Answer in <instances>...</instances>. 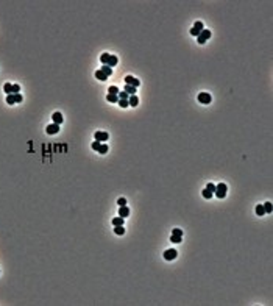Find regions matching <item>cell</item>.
I'll use <instances>...</instances> for the list:
<instances>
[{"mask_svg": "<svg viewBox=\"0 0 273 306\" xmlns=\"http://www.w3.org/2000/svg\"><path fill=\"white\" fill-rule=\"evenodd\" d=\"M226 191H228V188H226V184H225V183H220V184H217V186H215V191H214V194H215V197H219V198H223L225 195H226Z\"/></svg>", "mask_w": 273, "mask_h": 306, "instance_id": "cell-1", "label": "cell"}, {"mask_svg": "<svg viewBox=\"0 0 273 306\" xmlns=\"http://www.w3.org/2000/svg\"><path fill=\"white\" fill-rule=\"evenodd\" d=\"M24 98H22L21 94H9L8 97H6V103L8 105H14V103H21Z\"/></svg>", "mask_w": 273, "mask_h": 306, "instance_id": "cell-2", "label": "cell"}, {"mask_svg": "<svg viewBox=\"0 0 273 306\" xmlns=\"http://www.w3.org/2000/svg\"><path fill=\"white\" fill-rule=\"evenodd\" d=\"M209 38H211V31H209V30H203V31L197 36V42L198 44H205Z\"/></svg>", "mask_w": 273, "mask_h": 306, "instance_id": "cell-3", "label": "cell"}, {"mask_svg": "<svg viewBox=\"0 0 273 306\" xmlns=\"http://www.w3.org/2000/svg\"><path fill=\"white\" fill-rule=\"evenodd\" d=\"M211 100H212V97L208 94V92H200V94H198V102L203 103V105H208V103H211Z\"/></svg>", "mask_w": 273, "mask_h": 306, "instance_id": "cell-4", "label": "cell"}, {"mask_svg": "<svg viewBox=\"0 0 273 306\" xmlns=\"http://www.w3.org/2000/svg\"><path fill=\"white\" fill-rule=\"evenodd\" d=\"M203 30H205V28H203V22H200V21H198V22H195L194 28L191 30V35H192V36H198L200 33L203 31Z\"/></svg>", "mask_w": 273, "mask_h": 306, "instance_id": "cell-5", "label": "cell"}, {"mask_svg": "<svg viewBox=\"0 0 273 306\" xmlns=\"http://www.w3.org/2000/svg\"><path fill=\"white\" fill-rule=\"evenodd\" d=\"M125 83H126V84H130V86H134V88H137V86L141 84V81H139L137 78H134V76H131V75H126L125 76Z\"/></svg>", "mask_w": 273, "mask_h": 306, "instance_id": "cell-6", "label": "cell"}, {"mask_svg": "<svg viewBox=\"0 0 273 306\" xmlns=\"http://www.w3.org/2000/svg\"><path fill=\"white\" fill-rule=\"evenodd\" d=\"M108 138H109V134H108V133H105V131H97V133H95V141H98V142L108 141Z\"/></svg>", "mask_w": 273, "mask_h": 306, "instance_id": "cell-7", "label": "cell"}, {"mask_svg": "<svg viewBox=\"0 0 273 306\" xmlns=\"http://www.w3.org/2000/svg\"><path fill=\"white\" fill-rule=\"evenodd\" d=\"M176 256H178V251L173 250V248H170V250H165V253H164V258L167 259V261H172V259H175Z\"/></svg>", "mask_w": 273, "mask_h": 306, "instance_id": "cell-8", "label": "cell"}, {"mask_svg": "<svg viewBox=\"0 0 273 306\" xmlns=\"http://www.w3.org/2000/svg\"><path fill=\"white\" fill-rule=\"evenodd\" d=\"M45 131L48 133V134H56V133L59 131V125H56V124H50L47 128H45Z\"/></svg>", "mask_w": 273, "mask_h": 306, "instance_id": "cell-9", "label": "cell"}, {"mask_svg": "<svg viewBox=\"0 0 273 306\" xmlns=\"http://www.w3.org/2000/svg\"><path fill=\"white\" fill-rule=\"evenodd\" d=\"M52 119H53V124H56V125H61L62 120H64V117H62L61 112H55V114L52 116Z\"/></svg>", "mask_w": 273, "mask_h": 306, "instance_id": "cell-10", "label": "cell"}, {"mask_svg": "<svg viewBox=\"0 0 273 306\" xmlns=\"http://www.w3.org/2000/svg\"><path fill=\"white\" fill-rule=\"evenodd\" d=\"M119 63V59H117V56H114V55H109L108 56V61H106V64L105 66H109V67H114L116 64Z\"/></svg>", "mask_w": 273, "mask_h": 306, "instance_id": "cell-11", "label": "cell"}, {"mask_svg": "<svg viewBox=\"0 0 273 306\" xmlns=\"http://www.w3.org/2000/svg\"><path fill=\"white\" fill-rule=\"evenodd\" d=\"M119 216H120V217H128L130 216V209H128V206H120V209H119Z\"/></svg>", "mask_w": 273, "mask_h": 306, "instance_id": "cell-12", "label": "cell"}, {"mask_svg": "<svg viewBox=\"0 0 273 306\" xmlns=\"http://www.w3.org/2000/svg\"><path fill=\"white\" fill-rule=\"evenodd\" d=\"M124 91H125L128 95H136V91H137V88H134V86H130V84H125V89H124Z\"/></svg>", "mask_w": 273, "mask_h": 306, "instance_id": "cell-13", "label": "cell"}, {"mask_svg": "<svg viewBox=\"0 0 273 306\" xmlns=\"http://www.w3.org/2000/svg\"><path fill=\"white\" fill-rule=\"evenodd\" d=\"M100 71H102L106 76H111V75H112V67H109V66H102V67H100Z\"/></svg>", "mask_w": 273, "mask_h": 306, "instance_id": "cell-14", "label": "cell"}, {"mask_svg": "<svg viewBox=\"0 0 273 306\" xmlns=\"http://www.w3.org/2000/svg\"><path fill=\"white\" fill-rule=\"evenodd\" d=\"M128 103H130V106H137V105H139V98H137V95H130Z\"/></svg>", "mask_w": 273, "mask_h": 306, "instance_id": "cell-15", "label": "cell"}, {"mask_svg": "<svg viewBox=\"0 0 273 306\" xmlns=\"http://www.w3.org/2000/svg\"><path fill=\"white\" fill-rule=\"evenodd\" d=\"M112 225H114V227L124 225V217H120V216H119V217H114V219H112Z\"/></svg>", "mask_w": 273, "mask_h": 306, "instance_id": "cell-16", "label": "cell"}, {"mask_svg": "<svg viewBox=\"0 0 273 306\" xmlns=\"http://www.w3.org/2000/svg\"><path fill=\"white\" fill-rule=\"evenodd\" d=\"M95 78H97V80H100V81H105V80H108V76H106L105 74H103L102 71H97V72H95Z\"/></svg>", "mask_w": 273, "mask_h": 306, "instance_id": "cell-17", "label": "cell"}, {"mask_svg": "<svg viewBox=\"0 0 273 306\" xmlns=\"http://www.w3.org/2000/svg\"><path fill=\"white\" fill-rule=\"evenodd\" d=\"M108 150H109V148H108V145H106V144H103V142H102V144H100V148H98L97 152L100 153V155H105V153H108Z\"/></svg>", "mask_w": 273, "mask_h": 306, "instance_id": "cell-18", "label": "cell"}, {"mask_svg": "<svg viewBox=\"0 0 273 306\" xmlns=\"http://www.w3.org/2000/svg\"><path fill=\"white\" fill-rule=\"evenodd\" d=\"M114 233H116V234H119V236L125 234V227H124V225H119V227H116V228H114Z\"/></svg>", "mask_w": 273, "mask_h": 306, "instance_id": "cell-19", "label": "cell"}, {"mask_svg": "<svg viewBox=\"0 0 273 306\" xmlns=\"http://www.w3.org/2000/svg\"><path fill=\"white\" fill-rule=\"evenodd\" d=\"M3 91H5L8 95H9V94H13V84H11V83H6V84L3 86Z\"/></svg>", "mask_w": 273, "mask_h": 306, "instance_id": "cell-20", "label": "cell"}, {"mask_svg": "<svg viewBox=\"0 0 273 306\" xmlns=\"http://www.w3.org/2000/svg\"><path fill=\"white\" fill-rule=\"evenodd\" d=\"M117 97H119V100H128V98H130V95L126 94L125 91H120V92L117 94Z\"/></svg>", "mask_w": 273, "mask_h": 306, "instance_id": "cell-21", "label": "cell"}, {"mask_svg": "<svg viewBox=\"0 0 273 306\" xmlns=\"http://www.w3.org/2000/svg\"><path fill=\"white\" fill-rule=\"evenodd\" d=\"M106 100H108V102H112V103H117V102H119V97H117V95H114V94H108Z\"/></svg>", "mask_w": 273, "mask_h": 306, "instance_id": "cell-22", "label": "cell"}, {"mask_svg": "<svg viewBox=\"0 0 273 306\" xmlns=\"http://www.w3.org/2000/svg\"><path fill=\"white\" fill-rule=\"evenodd\" d=\"M256 214H258V216H264L265 214V209H264V206H262V205L256 206Z\"/></svg>", "mask_w": 273, "mask_h": 306, "instance_id": "cell-23", "label": "cell"}, {"mask_svg": "<svg viewBox=\"0 0 273 306\" xmlns=\"http://www.w3.org/2000/svg\"><path fill=\"white\" fill-rule=\"evenodd\" d=\"M108 92H109V94H114V95H117L120 91H119V88H116V86H111V88L108 89Z\"/></svg>", "mask_w": 273, "mask_h": 306, "instance_id": "cell-24", "label": "cell"}, {"mask_svg": "<svg viewBox=\"0 0 273 306\" xmlns=\"http://www.w3.org/2000/svg\"><path fill=\"white\" fill-rule=\"evenodd\" d=\"M170 241L173 242V244H179V242H181V236H175V234H172Z\"/></svg>", "mask_w": 273, "mask_h": 306, "instance_id": "cell-25", "label": "cell"}, {"mask_svg": "<svg viewBox=\"0 0 273 306\" xmlns=\"http://www.w3.org/2000/svg\"><path fill=\"white\" fill-rule=\"evenodd\" d=\"M117 103H119V106H120V108H128V106H130L128 100H119Z\"/></svg>", "mask_w": 273, "mask_h": 306, "instance_id": "cell-26", "label": "cell"}, {"mask_svg": "<svg viewBox=\"0 0 273 306\" xmlns=\"http://www.w3.org/2000/svg\"><path fill=\"white\" fill-rule=\"evenodd\" d=\"M108 56H109V53H103V55L100 56V61L103 63V66L106 64V61H108Z\"/></svg>", "mask_w": 273, "mask_h": 306, "instance_id": "cell-27", "label": "cell"}, {"mask_svg": "<svg viewBox=\"0 0 273 306\" xmlns=\"http://www.w3.org/2000/svg\"><path fill=\"white\" fill-rule=\"evenodd\" d=\"M262 206H264L265 212H272V203H270V202H267V203H264Z\"/></svg>", "mask_w": 273, "mask_h": 306, "instance_id": "cell-28", "label": "cell"}, {"mask_svg": "<svg viewBox=\"0 0 273 306\" xmlns=\"http://www.w3.org/2000/svg\"><path fill=\"white\" fill-rule=\"evenodd\" d=\"M203 197H205V198H211L212 197V192L208 191V189H205V191H203Z\"/></svg>", "mask_w": 273, "mask_h": 306, "instance_id": "cell-29", "label": "cell"}, {"mask_svg": "<svg viewBox=\"0 0 273 306\" xmlns=\"http://www.w3.org/2000/svg\"><path fill=\"white\" fill-rule=\"evenodd\" d=\"M19 91H21V86H19V84H13V94H19Z\"/></svg>", "mask_w": 273, "mask_h": 306, "instance_id": "cell-30", "label": "cell"}, {"mask_svg": "<svg viewBox=\"0 0 273 306\" xmlns=\"http://www.w3.org/2000/svg\"><path fill=\"white\" fill-rule=\"evenodd\" d=\"M172 234H175V236H183V231L179 228H173V231H172Z\"/></svg>", "mask_w": 273, "mask_h": 306, "instance_id": "cell-31", "label": "cell"}, {"mask_svg": "<svg viewBox=\"0 0 273 306\" xmlns=\"http://www.w3.org/2000/svg\"><path fill=\"white\" fill-rule=\"evenodd\" d=\"M206 189H208V191H211L212 194H214V191H215V184H212V183H209V184L206 186Z\"/></svg>", "mask_w": 273, "mask_h": 306, "instance_id": "cell-32", "label": "cell"}, {"mask_svg": "<svg viewBox=\"0 0 273 306\" xmlns=\"http://www.w3.org/2000/svg\"><path fill=\"white\" fill-rule=\"evenodd\" d=\"M100 144H102V142H98V141L92 142V148H94V150H98V148H100Z\"/></svg>", "mask_w": 273, "mask_h": 306, "instance_id": "cell-33", "label": "cell"}, {"mask_svg": "<svg viewBox=\"0 0 273 306\" xmlns=\"http://www.w3.org/2000/svg\"><path fill=\"white\" fill-rule=\"evenodd\" d=\"M117 203H119V206H125L126 205V200H125V198H119Z\"/></svg>", "mask_w": 273, "mask_h": 306, "instance_id": "cell-34", "label": "cell"}]
</instances>
